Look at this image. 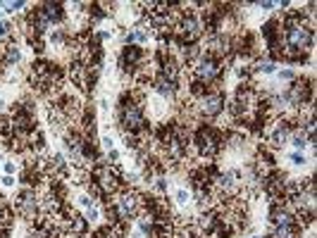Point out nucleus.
I'll return each instance as SVG.
<instances>
[{"mask_svg":"<svg viewBox=\"0 0 317 238\" xmlns=\"http://www.w3.org/2000/svg\"><path fill=\"white\" fill-rule=\"evenodd\" d=\"M250 69L260 71V74H275V71H277V62H275V60H260V62H255V67H250Z\"/></svg>","mask_w":317,"mask_h":238,"instance_id":"14","label":"nucleus"},{"mask_svg":"<svg viewBox=\"0 0 317 238\" xmlns=\"http://www.w3.org/2000/svg\"><path fill=\"white\" fill-rule=\"evenodd\" d=\"M141 100H143L141 93H126L124 98H122V102H119V110H117L119 126L124 129L126 134H134V136H138L141 131L148 129V122H146Z\"/></svg>","mask_w":317,"mask_h":238,"instance_id":"2","label":"nucleus"},{"mask_svg":"<svg viewBox=\"0 0 317 238\" xmlns=\"http://www.w3.org/2000/svg\"><path fill=\"white\" fill-rule=\"evenodd\" d=\"M119 160V150H108V165H115Z\"/></svg>","mask_w":317,"mask_h":238,"instance_id":"24","label":"nucleus"},{"mask_svg":"<svg viewBox=\"0 0 317 238\" xmlns=\"http://www.w3.org/2000/svg\"><path fill=\"white\" fill-rule=\"evenodd\" d=\"M14 181H17V179H14V176H10V174H5V176L0 179V183H2V188H12Z\"/></svg>","mask_w":317,"mask_h":238,"instance_id":"21","label":"nucleus"},{"mask_svg":"<svg viewBox=\"0 0 317 238\" xmlns=\"http://www.w3.org/2000/svg\"><path fill=\"white\" fill-rule=\"evenodd\" d=\"M148 38H151V31L143 27H136L134 31H129L126 34V45H143V43H148Z\"/></svg>","mask_w":317,"mask_h":238,"instance_id":"12","label":"nucleus"},{"mask_svg":"<svg viewBox=\"0 0 317 238\" xmlns=\"http://www.w3.org/2000/svg\"><path fill=\"white\" fill-rule=\"evenodd\" d=\"M193 74H196V81H200V84H205L207 88H210V84H217V81L222 79V74H224L222 60L207 53V55H203L198 62H196Z\"/></svg>","mask_w":317,"mask_h":238,"instance_id":"5","label":"nucleus"},{"mask_svg":"<svg viewBox=\"0 0 317 238\" xmlns=\"http://www.w3.org/2000/svg\"><path fill=\"white\" fill-rule=\"evenodd\" d=\"M289 160H291V165H296V167H303L305 162V155L303 153H298V150H293V153H289Z\"/></svg>","mask_w":317,"mask_h":238,"instance_id":"18","label":"nucleus"},{"mask_svg":"<svg viewBox=\"0 0 317 238\" xmlns=\"http://www.w3.org/2000/svg\"><path fill=\"white\" fill-rule=\"evenodd\" d=\"M14 200H17L14 207L19 210V214H24V217H36L39 210H41V198H39V193L34 188H29V186L24 191H19Z\"/></svg>","mask_w":317,"mask_h":238,"instance_id":"7","label":"nucleus"},{"mask_svg":"<svg viewBox=\"0 0 317 238\" xmlns=\"http://www.w3.org/2000/svg\"><path fill=\"white\" fill-rule=\"evenodd\" d=\"M77 203L81 205L83 210H88V207H93V205H96V200H93V198L88 196V193H83V196H79V198H77Z\"/></svg>","mask_w":317,"mask_h":238,"instance_id":"19","label":"nucleus"},{"mask_svg":"<svg viewBox=\"0 0 317 238\" xmlns=\"http://www.w3.org/2000/svg\"><path fill=\"white\" fill-rule=\"evenodd\" d=\"M141 207H143V200H141V196L134 193V191L122 193L119 200H117V210H119V214L126 217V219H134L138 212H141Z\"/></svg>","mask_w":317,"mask_h":238,"instance_id":"9","label":"nucleus"},{"mask_svg":"<svg viewBox=\"0 0 317 238\" xmlns=\"http://www.w3.org/2000/svg\"><path fill=\"white\" fill-rule=\"evenodd\" d=\"M100 112H110V100L108 98L100 100Z\"/></svg>","mask_w":317,"mask_h":238,"instance_id":"25","label":"nucleus"},{"mask_svg":"<svg viewBox=\"0 0 317 238\" xmlns=\"http://www.w3.org/2000/svg\"><path fill=\"white\" fill-rule=\"evenodd\" d=\"M250 238H260V236H250Z\"/></svg>","mask_w":317,"mask_h":238,"instance_id":"27","label":"nucleus"},{"mask_svg":"<svg viewBox=\"0 0 317 238\" xmlns=\"http://www.w3.org/2000/svg\"><path fill=\"white\" fill-rule=\"evenodd\" d=\"M281 96H284L286 107L305 110V105H310V100H313V79H308V81H305V79H298V76H296Z\"/></svg>","mask_w":317,"mask_h":238,"instance_id":"4","label":"nucleus"},{"mask_svg":"<svg viewBox=\"0 0 317 238\" xmlns=\"http://www.w3.org/2000/svg\"><path fill=\"white\" fill-rule=\"evenodd\" d=\"M198 112L205 119H215L224 112V93L220 91H207L203 98H198Z\"/></svg>","mask_w":317,"mask_h":238,"instance_id":"6","label":"nucleus"},{"mask_svg":"<svg viewBox=\"0 0 317 238\" xmlns=\"http://www.w3.org/2000/svg\"><path fill=\"white\" fill-rule=\"evenodd\" d=\"M0 167H2V162H0Z\"/></svg>","mask_w":317,"mask_h":238,"instance_id":"28","label":"nucleus"},{"mask_svg":"<svg viewBox=\"0 0 317 238\" xmlns=\"http://www.w3.org/2000/svg\"><path fill=\"white\" fill-rule=\"evenodd\" d=\"M2 107H5V98H0V110H2Z\"/></svg>","mask_w":317,"mask_h":238,"instance_id":"26","label":"nucleus"},{"mask_svg":"<svg viewBox=\"0 0 317 238\" xmlns=\"http://www.w3.org/2000/svg\"><path fill=\"white\" fill-rule=\"evenodd\" d=\"M103 148H105V150H115V140H112V136H103Z\"/></svg>","mask_w":317,"mask_h":238,"instance_id":"23","label":"nucleus"},{"mask_svg":"<svg viewBox=\"0 0 317 238\" xmlns=\"http://www.w3.org/2000/svg\"><path fill=\"white\" fill-rule=\"evenodd\" d=\"M281 24V57L289 62H305L313 48V24L305 22L303 12H289Z\"/></svg>","mask_w":317,"mask_h":238,"instance_id":"1","label":"nucleus"},{"mask_svg":"<svg viewBox=\"0 0 317 238\" xmlns=\"http://www.w3.org/2000/svg\"><path fill=\"white\" fill-rule=\"evenodd\" d=\"M119 65H122V69L126 74H134V71H138V67H146V53H143V48H138V45H124L122 57H119Z\"/></svg>","mask_w":317,"mask_h":238,"instance_id":"8","label":"nucleus"},{"mask_svg":"<svg viewBox=\"0 0 317 238\" xmlns=\"http://www.w3.org/2000/svg\"><path fill=\"white\" fill-rule=\"evenodd\" d=\"M2 7H5L10 14H14V12H22V10L27 7V2H22V0L17 2V0H14V2H2Z\"/></svg>","mask_w":317,"mask_h":238,"instance_id":"17","label":"nucleus"},{"mask_svg":"<svg viewBox=\"0 0 317 238\" xmlns=\"http://www.w3.org/2000/svg\"><path fill=\"white\" fill-rule=\"evenodd\" d=\"M193 145H196V150L203 155V157H217L222 145H224V138H222L220 129L203 124V126H198L196 134H193Z\"/></svg>","mask_w":317,"mask_h":238,"instance_id":"3","label":"nucleus"},{"mask_svg":"<svg viewBox=\"0 0 317 238\" xmlns=\"http://www.w3.org/2000/svg\"><path fill=\"white\" fill-rule=\"evenodd\" d=\"M45 167H48V171H50L53 176H65V174H67V160H65L62 153H53L50 155V162H48Z\"/></svg>","mask_w":317,"mask_h":238,"instance_id":"10","label":"nucleus"},{"mask_svg":"<svg viewBox=\"0 0 317 238\" xmlns=\"http://www.w3.org/2000/svg\"><path fill=\"white\" fill-rule=\"evenodd\" d=\"M2 169H5V174H10V176L17 174V165H14V162H2Z\"/></svg>","mask_w":317,"mask_h":238,"instance_id":"22","label":"nucleus"},{"mask_svg":"<svg viewBox=\"0 0 317 238\" xmlns=\"http://www.w3.org/2000/svg\"><path fill=\"white\" fill-rule=\"evenodd\" d=\"M19 60H22V50H19V45H7L5 48V53L0 57V62L5 65V67H14V65H19Z\"/></svg>","mask_w":317,"mask_h":238,"instance_id":"13","label":"nucleus"},{"mask_svg":"<svg viewBox=\"0 0 317 238\" xmlns=\"http://www.w3.org/2000/svg\"><path fill=\"white\" fill-rule=\"evenodd\" d=\"M83 219H86V222H98V219H100V210H98L96 205H93V207H88Z\"/></svg>","mask_w":317,"mask_h":238,"instance_id":"20","label":"nucleus"},{"mask_svg":"<svg viewBox=\"0 0 317 238\" xmlns=\"http://www.w3.org/2000/svg\"><path fill=\"white\" fill-rule=\"evenodd\" d=\"M277 79L279 81H286V84H291L293 79H296V71H293V67H284V69H277Z\"/></svg>","mask_w":317,"mask_h":238,"instance_id":"15","label":"nucleus"},{"mask_svg":"<svg viewBox=\"0 0 317 238\" xmlns=\"http://www.w3.org/2000/svg\"><path fill=\"white\" fill-rule=\"evenodd\" d=\"M174 198H177L179 205H189V203H191V193H189L186 188H177V191H174Z\"/></svg>","mask_w":317,"mask_h":238,"instance_id":"16","label":"nucleus"},{"mask_svg":"<svg viewBox=\"0 0 317 238\" xmlns=\"http://www.w3.org/2000/svg\"><path fill=\"white\" fill-rule=\"evenodd\" d=\"M289 138H291V143H293V148L301 153V150H305L308 145H310V138H308V134H305V129L303 126H296L293 131L289 134Z\"/></svg>","mask_w":317,"mask_h":238,"instance_id":"11","label":"nucleus"}]
</instances>
